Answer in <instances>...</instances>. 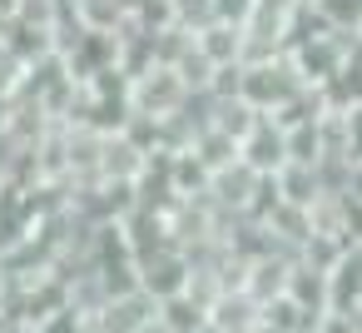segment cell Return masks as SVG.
<instances>
[{
  "instance_id": "1",
  "label": "cell",
  "mask_w": 362,
  "mask_h": 333,
  "mask_svg": "<svg viewBox=\"0 0 362 333\" xmlns=\"http://www.w3.org/2000/svg\"><path fill=\"white\" fill-rule=\"evenodd\" d=\"M189 105H194V90H189V80L179 75V65L154 60L144 75L129 80V110H139V115L174 120V115H184Z\"/></svg>"
},
{
  "instance_id": "2",
  "label": "cell",
  "mask_w": 362,
  "mask_h": 333,
  "mask_svg": "<svg viewBox=\"0 0 362 333\" xmlns=\"http://www.w3.org/2000/svg\"><path fill=\"white\" fill-rule=\"evenodd\" d=\"M298 90H308V85H303V75L293 70L288 55H273V60H253V65H243V100H248L253 110H263V115L283 110Z\"/></svg>"
},
{
  "instance_id": "3",
  "label": "cell",
  "mask_w": 362,
  "mask_h": 333,
  "mask_svg": "<svg viewBox=\"0 0 362 333\" xmlns=\"http://www.w3.org/2000/svg\"><path fill=\"white\" fill-rule=\"evenodd\" d=\"M194 278V254L184 244H159L149 254H139V288L149 298H169V293H184Z\"/></svg>"
},
{
  "instance_id": "4",
  "label": "cell",
  "mask_w": 362,
  "mask_h": 333,
  "mask_svg": "<svg viewBox=\"0 0 362 333\" xmlns=\"http://www.w3.org/2000/svg\"><path fill=\"white\" fill-rule=\"evenodd\" d=\"M238 159L253 169V174H278L288 164V135L273 115H263L243 140H238Z\"/></svg>"
},
{
  "instance_id": "5",
  "label": "cell",
  "mask_w": 362,
  "mask_h": 333,
  "mask_svg": "<svg viewBox=\"0 0 362 333\" xmlns=\"http://www.w3.org/2000/svg\"><path fill=\"white\" fill-rule=\"evenodd\" d=\"M154 318H159V298H149L144 288H124L95 313V328L100 333H144Z\"/></svg>"
},
{
  "instance_id": "6",
  "label": "cell",
  "mask_w": 362,
  "mask_h": 333,
  "mask_svg": "<svg viewBox=\"0 0 362 333\" xmlns=\"http://www.w3.org/2000/svg\"><path fill=\"white\" fill-rule=\"evenodd\" d=\"M293 259H298V254H288V249H273V254H258V259H248V264H243V278H238V288H248L258 303H268V298L288 293Z\"/></svg>"
},
{
  "instance_id": "7",
  "label": "cell",
  "mask_w": 362,
  "mask_h": 333,
  "mask_svg": "<svg viewBox=\"0 0 362 333\" xmlns=\"http://www.w3.org/2000/svg\"><path fill=\"white\" fill-rule=\"evenodd\" d=\"M209 318H214L218 328H228V333H258V328H263V303H258L248 288L228 283V288L209 303Z\"/></svg>"
},
{
  "instance_id": "8",
  "label": "cell",
  "mask_w": 362,
  "mask_h": 333,
  "mask_svg": "<svg viewBox=\"0 0 362 333\" xmlns=\"http://www.w3.org/2000/svg\"><path fill=\"white\" fill-rule=\"evenodd\" d=\"M288 293L303 303V308H313V313H332V273L327 269H317L313 259H293V273H288Z\"/></svg>"
},
{
  "instance_id": "9",
  "label": "cell",
  "mask_w": 362,
  "mask_h": 333,
  "mask_svg": "<svg viewBox=\"0 0 362 333\" xmlns=\"http://www.w3.org/2000/svg\"><path fill=\"white\" fill-rule=\"evenodd\" d=\"M327 273H332V308L362 313V244H347Z\"/></svg>"
},
{
  "instance_id": "10",
  "label": "cell",
  "mask_w": 362,
  "mask_h": 333,
  "mask_svg": "<svg viewBox=\"0 0 362 333\" xmlns=\"http://www.w3.org/2000/svg\"><path fill=\"white\" fill-rule=\"evenodd\" d=\"M194 50L218 70V65H233L243 60V26H228V21H209L194 30Z\"/></svg>"
},
{
  "instance_id": "11",
  "label": "cell",
  "mask_w": 362,
  "mask_h": 333,
  "mask_svg": "<svg viewBox=\"0 0 362 333\" xmlns=\"http://www.w3.org/2000/svg\"><path fill=\"white\" fill-rule=\"evenodd\" d=\"M273 179H278L283 204H303V209H313L322 194H332V189L322 184V169H317V164H298V159H288Z\"/></svg>"
},
{
  "instance_id": "12",
  "label": "cell",
  "mask_w": 362,
  "mask_h": 333,
  "mask_svg": "<svg viewBox=\"0 0 362 333\" xmlns=\"http://www.w3.org/2000/svg\"><path fill=\"white\" fill-rule=\"evenodd\" d=\"M159 323L174 328V333H199V328L209 323V303H204L194 288L169 293V298H159Z\"/></svg>"
},
{
  "instance_id": "13",
  "label": "cell",
  "mask_w": 362,
  "mask_h": 333,
  "mask_svg": "<svg viewBox=\"0 0 362 333\" xmlns=\"http://www.w3.org/2000/svg\"><path fill=\"white\" fill-rule=\"evenodd\" d=\"M317 318H322V313L303 308L293 293H278V298H268V303H263V323H268L273 333H313V328H317Z\"/></svg>"
},
{
  "instance_id": "14",
  "label": "cell",
  "mask_w": 362,
  "mask_h": 333,
  "mask_svg": "<svg viewBox=\"0 0 362 333\" xmlns=\"http://www.w3.org/2000/svg\"><path fill=\"white\" fill-rule=\"evenodd\" d=\"M313 11H317V21L327 30L357 35V26H362V0H313Z\"/></svg>"
},
{
  "instance_id": "15",
  "label": "cell",
  "mask_w": 362,
  "mask_h": 333,
  "mask_svg": "<svg viewBox=\"0 0 362 333\" xmlns=\"http://www.w3.org/2000/svg\"><path fill=\"white\" fill-rule=\"evenodd\" d=\"M25 75H30V60L0 35V95H16L21 85H25Z\"/></svg>"
},
{
  "instance_id": "16",
  "label": "cell",
  "mask_w": 362,
  "mask_h": 333,
  "mask_svg": "<svg viewBox=\"0 0 362 333\" xmlns=\"http://www.w3.org/2000/svg\"><path fill=\"white\" fill-rule=\"evenodd\" d=\"M169 16H174V26L199 30V26L214 21V0H169Z\"/></svg>"
},
{
  "instance_id": "17",
  "label": "cell",
  "mask_w": 362,
  "mask_h": 333,
  "mask_svg": "<svg viewBox=\"0 0 362 333\" xmlns=\"http://www.w3.org/2000/svg\"><path fill=\"white\" fill-rule=\"evenodd\" d=\"M258 11L263 0H214V21H228V26H248Z\"/></svg>"
},
{
  "instance_id": "18",
  "label": "cell",
  "mask_w": 362,
  "mask_h": 333,
  "mask_svg": "<svg viewBox=\"0 0 362 333\" xmlns=\"http://www.w3.org/2000/svg\"><path fill=\"white\" fill-rule=\"evenodd\" d=\"M342 125H347V149H352V159H362V105L342 110Z\"/></svg>"
},
{
  "instance_id": "19",
  "label": "cell",
  "mask_w": 362,
  "mask_h": 333,
  "mask_svg": "<svg viewBox=\"0 0 362 333\" xmlns=\"http://www.w3.org/2000/svg\"><path fill=\"white\" fill-rule=\"evenodd\" d=\"M342 194L362 199V159H352V169H347V189H342Z\"/></svg>"
},
{
  "instance_id": "20",
  "label": "cell",
  "mask_w": 362,
  "mask_h": 333,
  "mask_svg": "<svg viewBox=\"0 0 362 333\" xmlns=\"http://www.w3.org/2000/svg\"><path fill=\"white\" fill-rule=\"evenodd\" d=\"M16 16H21V0H0V30H6Z\"/></svg>"
},
{
  "instance_id": "21",
  "label": "cell",
  "mask_w": 362,
  "mask_h": 333,
  "mask_svg": "<svg viewBox=\"0 0 362 333\" xmlns=\"http://www.w3.org/2000/svg\"><path fill=\"white\" fill-rule=\"evenodd\" d=\"M11 333H40V323H21V318H16V323H11Z\"/></svg>"
},
{
  "instance_id": "22",
  "label": "cell",
  "mask_w": 362,
  "mask_h": 333,
  "mask_svg": "<svg viewBox=\"0 0 362 333\" xmlns=\"http://www.w3.org/2000/svg\"><path fill=\"white\" fill-rule=\"evenodd\" d=\"M6 283H11V269H6V259H0V298H6Z\"/></svg>"
},
{
  "instance_id": "23",
  "label": "cell",
  "mask_w": 362,
  "mask_h": 333,
  "mask_svg": "<svg viewBox=\"0 0 362 333\" xmlns=\"http://www.w3.org/2000/svg\"><path fill=\"white\" fill-rule=\"evenodd\" d=\"M11 323H16V318H11L6 308H0V333H11Z\"/></svg>"
},
{
  "instance_id": "24",
  "label": "cell",
  "mask_w": 362,
  "mask_h": 333,
  "mask_svg": "<svg viewBox=\"0 0 362 333\" xmlns=\"http://www.w3.org/2000/svg\"><path fill=\"white\" fill-rule=\"evenodd\" d=\"M199 333H228V328H218V323H214V318H209V323H204V328H199Z\"/></svg>"
},
{
  "instance_id": "25",
  "label": "cell",
  "mask_w": 362,
  "mask_h": 333,
  "mask_svg": "<svg viewBox=\"0 0 362 333\" xmlns=\"http://www.w3.org/2000/svg\"><path fill=\"white\" fill-rule=\"evenodd\" d=\"M144 333H174V328H164V323H159V318H154V323H149V328H144Z\"/></svg>"
},
{
  "instance_id": "26",
  "label": "cell",
  "mask_w": 362,
  "mask_h": 333,
  "mask_svg": "<svg viewBox=\"0 0 362 333\" xmlns=\"http://www.w3.org/2000/svg\"><path fill=\"white\" fill-rule=\"evenodd\" d=\"M357 50H362V26H357Z\"/></svg>"
}]
</instances>
